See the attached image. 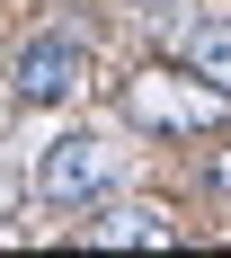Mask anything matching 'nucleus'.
I'll list each match as a JSON object with an SVG mask.
<instances>
[{
    "mask_svg": "<svg viewBox=\"0 0 231 258\" xmlns=\"http://www.w3.org/2000/svg\"><path fill=\"white\" fill-rule=\"evenodd\" d=\"M18 98L27 107H62V98H80V80H89V53L71 45V36H36V45L18 53Z\"/></svg>",
    "mask_w": 231,
    "mask_h": 258,
    "instance_id": "3",
    "label": "nucleus"
},
{
    "mask_svg": "<svg viewBox=\"0 0 231 258\" xmlns=\"http://www.w3.org/2000/svg\"><path fill=\"white\" fill-rule=\"evenodd\" d=\"M196 72H205L213 89L231 98V18H213V27H196Z\"/></svg>",
    "mask_w": 231,
    "mask_h": 258,
    "instance_id": "5",
    "label": "nucleus"
},
{
    "mask_svg": "<svg viewBox=\"0 0 231 258\" xmlns=\"http://www.w3.org/2000/svg\"><path fill=\"white\" fill-rule=\"evenodd\" d=\"M125 107H133V125H151V134H187V125H213L231 98L213 89L205 72H196V80H187V72H142Z\"/></svg>",
    "mask_w": 231,
    "mask_h": 258,
    "instance_id": "2",
    "label": "nucleus"
},
{
    "mask_svg": "<svg viewBox=\"0 0 231 258\" xmlns=\"http://www.w3.org/2000/svg\"><path fill=\"white\" fill-rule=\"evenodd\" d=\"M213 178H222V187H231V152H222V169H213Z\"/></svg>",
    "mask_w": 231,
    "mask_h": 258,
    "instance_id": "6",
    "label": "nucleus"
},
{
    "mask_svg": "<svg viewBox=\"0 0 231 258\" xmlns=\"http://www.w3.org/2000/svg\"><path fill=\"white\" fill-rule=\"evenodd\" d=\"M116 169H125V152H116L107 134H62V143H45V160H36V187H45L53 205H89V196L116 187Z\"/></svg>",
    "mask_w": 231,
    "mask_h": 258,
    "instance_id": "1",
    "label": "nucleus"
},
{
    "mask_svg": "<svg viewBox=\"0 0 231 258\" xmlns=\"http://www.w3.org/2000/svg\"><path fill=\"white\" fill-rule=\"evenodd\" d=\"M80 240H89V249H169L178 223H169L160 205H107L98 223H80Z\"/></svg>",
    "mask_w": 231,
    "mask_h": 258,
    "instance_id": "4",
    "label": "nucleus"
}]
</instances>
